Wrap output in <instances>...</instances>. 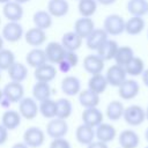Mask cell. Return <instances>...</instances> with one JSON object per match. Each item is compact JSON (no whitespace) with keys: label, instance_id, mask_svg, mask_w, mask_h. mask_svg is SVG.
I'll return each mask as SVG.
<instances>
[{"label":"cell","instance_id":"cell-1","mask_svg":"<svg viewBox=\"0 0 148 148\" xmlns=\"http://www.w3.org/2000/svg\"><path fill=\"white\" fill-rule=\"evenodd\" d=\"M123 118L130 126H140L146 120V111L142 106L138 104H132L124 110Z\"/></svg>","mask_w":148,"mask_h":148},{"label":"cell","instance_id":"cell-2","mask_svg":"<svg viewBox=\"0 0 148 148\" xmlns=\"http://www.w3.org/2000/svg\"><path fill=\"white\" fill-rule=\"evenodd\" d=\"M125 20L118 14H110L104 18L103 29L109 36H118L125 31Z\"/></svg>","mask_w":148,"mask_h":148},{"label":"cell","instance_id":"cell-3","mask_svg":"<svg viewBox=\"0 0 148 148\" xmlns=\"http://www.w3.org/2000/svg\"><path fill=\"white\" fill-rule=\"evenodd\" d=\"M45 141V133L37 126L28 127L23 133V142L29 148H39Z\"/></svg>","mask_w":148,"mask_h":148},{"label":"cell","instance_id":"cell-4","mask_svg":"<svg viewBox=\"0 0 148 148\" xmlns=\"http://www.w3.org/2000/svg\"><path fill=\"white\" fill-rule=\"evenodd\" d=\"M45 51V56H46V60L49 64L52 65H58L66 54V49L62 46L61 43L59 42H50L47 43V45L44 49Z\"/></svg>","mask_w":148,"mask_h":148},{"label":"cell","instance_id":"cell-5","mask_svg":"<svg viewBox=\"0 0 148 148\" xmlns=\"http://www.w3.org/2000/svg\"><path fill=\"white\" fill-rule=\"evenodd\" d=\"M18 112L22 118L27 120H32L39 113L37 101L34 97H23L18 102Z\"/></svg>","mask_w":148,"mask_h":148},{"label":"cell","instance_id":"cell-6","mask_svg":"<svg viewBox=\"0 0 148 148\" xmlns=\"http://www.w3.org/2000/svg\"><path fill=\"white\" fill-rule=\"evenodd\" d=\"M68 132V124L65 119L53 118L46 125V134L52 139L65 138Z\"/></svg>","mask_w":148,"mask_h":148},{"label":"cell","instance_id":"cell-7","mask_svg":"<svg viewBox=\"0 0 148 148\" xmlns=\"http://www.w3.org/2000/svg\"><path fill=\"white\" fill-rule=\"evenodd\" d=\"M1 36L5 40L9 43H15V42H18L24 36V30L18 22L8 21V23L2 28Z\"/></svg>","mask_w":148,"mask_h":148},{"label":"cell","instance_id":"cell-8","mask_svg":"<svg viewBox=\"0 0 148 148\" xmlns=\"http://www.w3.org/2000/svg\"><path fill=\"white\" fill-rule=\"evenodd\" d=\"M105 77H106L109 86L118 88L127 79V73L125 71V67L114 64L108 68V71L105 73Z\"/></svg>","mask_w":148,"mask_h":148},{"label":"cell","instance_id":"cell-9","mask_svg":"<svg viewBox=\"0 0 148 148\" xmlns=\"http://www.w3.org/2000/svg\"><path fill=\"white\" fill-rule=\"evenodd\" d=\"M140 91L139 83L133 79H126L118 87V95L124 101H131L138 96Z\"/></svg>","mask_w":148,"mask_h":148},{"label":"cell","instance_id":"cell-10","mask_svg":"<svg viewBox=\"0 0 148 148\" xmlns=\"http://www.w3.org/2000/svg\"><path fill=\"white\" fill-rule=\"evenodd\" d=\"M2 91L3 96L8 98L12 103H18L24 97V88L21 82L10 81L3 87Z\"/></svg>","mask_w":148,"mask_h":148},{"label":"cell","instance_id":"cell-11","mask_svg":"<svg viewBox=\"0 0 148 148\" xmlns=\"http://www.w3.org/2000/svg\"><path fill=\"white\" fill-rule=\"evenodd\" d=\"M104 60L96 53V54H88L83 59V68L90 75L99 74L104 69Z\"/></svg>","mask_w":148,"mask_h":148},{"label":"cell","instance_id":"cell-12","mask_svg":"<svg viewBox=\"0 0 148 148\" xmlns=\"http://www.w3.org/2000/svg\"><path fill=\"white\" fill-rule=\"evenodd\" d=\"M2 14L10 22H18L23 17L24 12H23V7L21 3L16 2L14 0H10L3 5Z\"/></svg>","mask_w":148,"mask_h":148},{"label":"cell","instance_id":"cell-13","mask_svg":"<svg viewBox=\"0 0 148 148\" xmlns=\"http://www.w3.org/2000/svg\"><path fill=\"white\" fill-rule=\"evenodd\" d=\"M106 39H109L106 31L103 28H95L94 31L86 38V45L89 50L97 51Z\"/></svg>","mask_w":148,"mask_h":148},{"label":"cell","instance_id":"cell-14","mask_svg":"<svg viewBox=\"0 0 148 148\" xmlns=\"http://www.w3.org/2000/svg\"><path fill=\"white\" fill-rule=\"evenodd\" d=\"M81 118H82V123L90 126V127H97L99 124L103 123V112L96 106V108H88V109H84L82 114H81Z\"/></svg>","mask_w":148,"mask_h":148},{"label":"cell","instance_id":"cell-15","mask_svg":"<svg viewBox=\"0 0 148 148\" xmlns=\"http://www.w3.org/2000/svg\"><path fill=\"white\" fill-rule=\"evenodd\" d=\"M95 29V22L91 17H83L81 16L74 22L73 31H75L82 39H86Z\"/></svg>","mask_w":148,"mask_h":148},{"label":"cell","instance_id":"cell-16","mask_svg":"<svg viewBox=\"0 0 148 148\" xmlns=\"http://www.w3.org/2000/svg\"><path fill=\"white\" fill-rule=\"evenodd\" d=\"M117 135V131L113 125L109 123H102L97 127H95V138L98 141L109 143L114 140Z\"/></svg>","mask_w":148,"mask_h":148},{"label":"cell","instance_id":"cell-17","mask_svg":"<svg viewBox=\"0 0 148 148\" xmlns=\"http://www.w3.org/2000/svg\"><path fill=\"white\" fill-rule=\"evenodd\" d=\"M24 39L27 44L34 47H39L46 42V32L39 28H30L24 32Z\"/></svg>","mask_w":148,"mask_h":148},{"label":"cell","instance_id":"cell-18","mask_svg":"<svg viewBox=\"0 0 148 148\" xmlns=\"http://www.w3.org/2000/svg\"><path fill=\"white\" fill-rule=\"evenodd\" d=\"M34 75H35L36 81L50 83L51 81H53L56 79V76H57V69H56V67L52 64L46 62V64H44V65L35 68Z\"/></svg>","mask_w":148,"mask_h":148},{"label":"cell","instance_id":"cell-19","mask_svg":"<svg viewBox=\"0 0 148 148\" xmlns=\"http://www.w3.org/2000/svg\"><path fill=\"white\" fill-rule=\"evenodd\" d=\"M61 90L66 96H75L81 91V81L74 75H67L61 81Z\"/></svg>","mask_w":148,"mask_h":148},{"label":"cell","instance_id":"cell-20","mask_svg":"<svg viewBox=\"0 0 148 148\" xmlns=\"http://www.w3.org/2000/svg\"><path fill=\"white\" fill-rule=\"evenodd\" d=\"M75 139L80 145L88 146L95 140V128L82 123L75 130Z\"/></svg>","mask_w":148,"mask_h":148},{"label":"cell","instance_id":"cell-21","mask_svg":"<svg viewBox=\"0 0 148 148\" xmlns=\"http://www.w3.org/2000/svg\"><path fill=\"white\" fill-rule=\"evenodd\" d=\"M118 142L121 148H138L140 138L133 130H124L118 135Z\"/></svg>","mask_w":148,"mask_h":148},{"label":"cell","instance_id":"cell-22","mask_svg":"<svg viewBox=\"0 0 148 148\" xmlns=\"http://www.w3.org/2000/svg\"><path fill=\"white\" fill-rule=\"evenodd\" d=\"M21 114L18 111L16 110H6L3 113H2V117H1V124L8 130V131H14L16 130L20 124H21Z\"/></svg>","mask_w":148,"mask_h":148},{"label":"cell","instance_id":"cell-23","mask_svg":"<svg viewBox=\"0 0 148 148\" xmlns=\"http://www.w3.org/2000/svg\"><path fill=\"white\" fill-rule=\"evenodd\" d=\"M25 61H27V64H28L30 67H34V68H37V67H39V66L46 64L47 60H46V56H45L44 49L34 47L32 50H30V51L27 53Z\"/></svg>","mask_w":148,"mask_h":148},{"label":"cell","instance_id":"cell-24","mask_svg":"<svg viewBox=\"0 0 148 148\" xmlns=\"http://www.w3.org/2000/svg\"><path fill=\"white\" fill-rule=\"evenodd\" d=\"M83 39L75 32V31H68L62 35L61 37V44L66 49V51H76L81 47Z\"/></svg>","mask_w":148,"mask_h":148},{"label":"cell","instance_id":"cell-25","mask_svg":"<svg viewBox=\"0 0 148 148\" xmlns=\"http://www.w3.org/2000/svg\"><path fill=\"white\" fill-rule=\"evenodd\" d=\"M69 10V3L67 0H49L47 12L52 17H62Z\"/></svg>","mask_w":148,"mask_h":148},{"label":"cell","instance_id":"cell-26","mask_svg":"<svg viewBox=\"0 0 148 148\" xmlns=\"http://www.w3.org/2000/svg\"><path fill=\"white\" fill-rule=\"evenodd\" d=\"M146 27V22L142 16H131L125 22V32L131 36L140 35Z\"/></svg>","mask_w":148,"mask_h":148},{"label":"cell","instance_id":"cell-27","mask_svg":"<svg viewBox=\"0 0 148 148\" xmlns=\"http://www.w3.org/2000/svg\"><path fill=\"white\" fill-rule=\"evenodd\" d=\"M118 47L119 45L114 39H106L96 52L104 61H109L114 58Z\"/></svg>","mask_w":148,"mask_h":148},{"label":"cell","instance_id":"cell-28","mask_svg":"<svg viewBox=\"0 0 148 148\" xmlns=\"http://www.w3.org/2000/svg\"><path fill=\"white\" fill-rule=\"evenodd\" d=\"M8 77L10 79V81H15V82H23L27 77H28V67L22 64V62H14L8 69Z\"/></svg>","mask_w":148,"mask_h":148},{"label":"cell","instance_id":"cell-29","mask_svg":"<svg viewBox=\"0 0 148 148\" xmlns=\"http://www.w3.org/2000/svg\"><path fill=\"white\" fill-rule=\"evenodd\" d=\"M108 86H109V83L106 81V77L102 73L94 74L88 80V89H90L91 91H94V92H96L98 95L103 94L106 90Z\"/></svg>","mask_w":148,"mask_h":148},{"label":"cell","instance_id":"cell-30","mask_svg":"<svg viewBox=\"0 0 148 148\" xmlns=\"http://www.w3.org/2000/svg\"><path fill=\"white\" fill-rule=\"evenodd\" d=\"M79 102L84 109L96 108L99 104V95L87 88L79 92Z\"/></svg>","mask_w":148,"mask_h":148},{"label":"cell","instance_id":"cell-31","mask_svg":"<svg viewBox=\"0 0 148 148\" xmlns=\"http://www.w3.org/2000/svg\"><path fill=\"white\" fill-rule=\"evenodd\" d=\"M32 21L36 28H39L42 30H47L52 27L53 18L52 15L47 10H37L34 13Z\"/></svg>","mask_w":148,"mask_h":148},{"label":"cell","instance_id":"cell-32","mask_svg":"<svg viewBox=\"0 0 148 148\" xmlns=\"http://www.w3.org/2000/svg\"><path fill=\"white\" fill-rule=\"evenodd\" d=\"M124 110H125V106H124V104L120 101H111L106 105L105 114H106V117H108L109 120L117 121L120 118H123Z\"/></svg>","mask_w":148,"mask_h":148},{"label":"cell","instance_id":"cell-33","mask_svg":"<svg viewBox=\"0 0 148 148\" xmlns=\"http://www.w3.org/2000/svg\"><path fill=\"white\" fill-rule=\"evenodd\" d=\"M134 57H135V56H134V51H133V49H132L131 46L125 45V46H119V47H118V50H117V52H116V56H114L113 60L116 61L117 65L125 67V66H126V65H127Z\"/></svg>","mask_w":148,"mask_h":148},{"label":"cell","instance_id":"cell-34","mask_svg":"<svg viewBox=\"0 0 148 148\" xmlns=\"http://www.w3.org/2000/svg\"><path fill=\"white\" fill-rule=\"evenodd\" d=\"M32 97L37 102H42V101H45L47 98H51V87H50V83L36 81V83L32 87Z\"/></svg>","mask_w":148,"mask_h":148},{"label":"cell","instance_id":"cell-35","mask_svg":"<svg viewBox=\"0 0 148 148\" xmlns=\"http://www.w3.org/2000/svg\"><path fill=\"white\" fill-rule=\"evenodd\" d=\"M127 10L132 16H145L148 12L147 0H128Z\"/></svg>","mask_w":148,"mask_h":148},{"label":"cell","instance_id":"cell-36","mask_svg":"<svg viewBox=\"0 0 148 148\" xmlns=\"http://www.w3.org/2000/svg\"><path fill=\"white\" fill-rule=\"evenodd\" d=\"M38 110H39V113L44 118L53 119L56 118V114H57V103L52 98H47L45 101L39 102Z\"/></svg>","mask_w":148,"mask_h":148},{"label":"cell","instance_id":"cell-37","mask_svg":"<svg viewBox=\"0 0 148 148\" xmlns=\"http://www.w3.org/2000/svg\"><path fill=\"white\" fill-rule=\"evenodd\" d=\"M56 103H57L56 118H60V119H65V120L67 118H69L73 112L72 102L68 98H59L58 101H56Z\"/></svg>","mask_w":148,"mask_h":148},{"label":"cell","instance_id":"cell-38","mask_svg":"<svg viewBox=\"0 0 148 148\" xmlns=\"http://www.w3.org/2000/svg\"><path fill=\"white\" fill-rule=\"evenodd\" d=\"M98 2L96 0H79L77 9L81 16L83 17H91L97 10Z\"/></svg>","mask_w":148,"mask_h":148},{"label":"cell","instance_id":"cell-39","mask_svg":"<svg viewBox=\"0 0 148 148\" xmlns=\"http://www.w3.org/2000/svg\"><path fill=\"white\" fill-rule=\"evenodd\" d=\"M145 69H146L145 68V61L139 57H134L125 66V71H126L127 75H131V76H139L142 74V72Z\"/></svg>","mask_w":148,"mask_h":148},{"label":"cell","instance_id":"cell-40","mask_svg":"<svg viewBox=\"0 0 148 148\" xmlns=\"http://www.w3.org/2000/svg\"><path fill=\"white\" fill-rule=\"evenodd\" d=\"M15 62V54L8 49L0 50V71H7Z\"/></svg>","mask_w":148,"mask_h":148},{"label":"cell","instance_id":"cell-41","mask_svg":"<svg viewBox=\"0 0 148 148\" xmlns=\"http://www.w3.org/2000/svg\"><path fill=\"white\" fill-rule=\"evenodd\" d=\"M49 148H72V146L67 139L58 138V139H52Z\"/></svg>","mask_w":148,"mask_h":148},{"label":"cell","instance_id":"cell-42","mask_svg":"<svg viewBox=\"0 0 148 148\" xmlns=\"http://www.w3.org/2000/svg\"><path fill=\"white\" fill-rule=\"evenodd\" d=\"M69 65L72 68L76 67V65L79 64V56L76 54L75 51H67L66 54H65V58H64Z\"/></svg>","mask_w":148,"mask_h":148},{"label":"cell","instance_id":"cell-43","mask_svg":"<svg viewBox=\"0 0 148 148\" xmlns=\"http://www.w3.org/2000/svg\"><path fill=\"white\" fill-rule=\"evenodd\" d=\"M8 132L9 131L2 124H0V146L5 145L7 142V140H8Z\"/></svg>","mask_w":148,"mask_h":148},{"label":"cell","instance_id":"cell-44","mask_svg":"<svg viewBox=\"0 0 148 148\" xmlns=\"http://www.w3.org/2000/svg\"><path fill=\"white\" fill-rule=\"evenodd\" d=\"M58 66H59V69H60L62 73H65V74H66V73H68V72L72 69L71 65H69V64H68V62H67L65 59H62V60H61V61L58 64Z\"/></svg>","mask_w":148,"mask_h":148},{"label":"cell","instance_id":"cell-45","mask_svg":"<svg viewBox=\"0 0 148 148\" xmlns=\"http://www.w3.org/2000/svg\"><path fill=\"white\" fill-rule=\"evenodd\" d=\"M87 148H109L108 147V143L105 142H102V141H98V140H94L91 143H89L87 146Z\"/></svg>","mask_w":148,"mask_h":148},{"label":"cell","instance_id":"cell-46","mask_svg":"<svg viewBox=\"0 0 148 148\" xmlns=\"http://www.w3.org/2000/svg\"><path fill=\"white\" fill-rule=\"evenodd\" d=\"M141 79H142V83H143L146 87H148V68H146V69L142 72Z\"/></svg>","mask_w":148,"mask_h":148},{"label":"cell","instance_id":"cell-47","mask_svg":"<svg viewBox=\"0 0 148 148\" xmlns=\"http://www.w3.org/2000/svg\"><path fill=\"white\" fill-rule=\"evenodd\" d=\"M10 104H12V102H10L8 98H6L5 96H3V97L1 98V101H0V105H1L2 108H5V109H8Z\"/></svg>","mask_w":148,"mask_h":148},{"label":"cell","instance_id":"cell-48","mask_svg":"<svg viewBox=\"0 0 148 148\" xmlns=\"http://www.w3.org/2000/svg\"><path fill=\"white\" fill-rule=\"evenodd\" d=\"M96 1L103 6H110V5H113L117 0H96Z\"/></svg>","mask_w":148,"mask_h":148},{"label":"cell","instance_id":"cell-49","mask_svg":"<svg viewBox=\"0 0 148 148\" xmlns=\"http://www.w3.org/2000/svg\"><path fill=\"white\" fill-rule=\"evenodd\" d=\"M12 148H29L24 142H16L12 146Z\"/></svg>","mask_w":148,"mask_h":148},{"label":"cell","instance_id":"cell-50","mask_svg":"<svg viewBox=\"0 0 148 148\" xmlns=\"http://www.w3.org/2000/svg\"><path fill=\"white\" fill-rule=\"evenodd\" d=\"M3 40H5V39H3V38H2V36L0 35V50H1V49H3Z\"/></svg>","mask_w":148,"mask_h":148},{"label":"cell","instance_id":"cell-51","mask_svg":"<svg viewBox=\"0 0 148 148\" xmlns=\"http://www.w3.org/2000/svg\"><path fill=\"white\" fill-rule=\"evenodd\" d=\"M14 1H16V2H18V3L23 5V3H25V2H29L30 0H14Z\"/></svg>","mask_w":148,"mask_h":148},{"label":"cell","instance_id":"cell-52","mask_svg":"<svg viewBox=\"0 0 148 148\" xmlns=\"http://www.w3.org/2000/svg\"><path fill=\"white\" fill-rule=\"evenodd\" d=\"M145 139H146V141L148 142V127H147L146 131H145Z\"/></svg>","mask_w":148,"mask_h":148},{"label":"cell","instance_id":"cell-53","mask_svg":"<svg viewBox=\"0 0 148 148\" xmlns=\"http://www.w3.org/2000/svg\"><path fill=\"white\" fill-rule=\"evenodd\" d=\"M145 111H146V119L148 120V105H147V108L145 109Z\"/></svg>","mask_w":148,"mask_h":148},{"label":"cell","instance_id":"cell-54","mask_svg":"<svg viewBox=\"0 0 148 148\" xmlns=\"http://www.w3.org/2000/svg\"><path fill=\"white\" fill-rule=\"evenodd\" d=\"M8 1H10V0H0V3H2V5H5V3H7Z\"/></svg>","mask_w":148,"mask_h":148},{"label":"cell","instance_id":"cell-55","mask_svg":"<svg viewBox=\"0 0 148 148\" xmlns=\"http://www.w3.org/2000/svg\"><path fill=\"white\" fill-rule=\"evenodd\" d=\"M2 97H3V91H2V89H0V101Z\"/></svg>","mask_w":148,"mask_h":148},{"label":"cell","instance_id":"cell-56","mask_svg":"<svg viewBox=\"0 0 148 148\" xmlns=\"http://www.w3.org/2000/svg\"><path fill=\"white\" fill-rule=\"evenodd\" d=\"M0 81H1V71H0Z\"/></svg>","mask_w":148,"mask_h":148},{"label":"cell","instance_id":"cell-57","mask_svg":"<svg viewBox=\"0 0 148 148\" xmlns=\"http://www.w3.org/2000/svg\"><path fill=\"white\" fill-rule=\"evenodd\" d=\"M145 148H148V146H146V147H145Z\"/></svg>","mask_w":148,"mask_h":148},{"label":"cell","instance_id":"cell-58","mask_svg":"<svg viewBox=\"0 0 148 148\" xmlns=\"http://www.w3.org/2000/svg\"><path fill=\"white\" fill-rule=\"evenodd\" d=\"M147 37H148V31H147Z\"/></svg>","mask_w":148,"mask_h":148},{"label":"cell","instance_id":"cell-59","mask_svg":"<svg viewBox=\"0 0 148 148\" xmlns=\"http://www.w3.org/2000/svg\"><path fill=\"white\" fill-rule=\"evenodd\" d=\"M0 23H1V20H0Z\"/></svg>","mask_w":148,"mask_h":148},{"label":"cell","instance_id":"cell-60","mask_svg":"<svg viewBox=\"0 0 148 148\" xmlns=\"http://www.w3.org/2000/svg\"><path fill=\"white\" fill-rule=\"evenodd\" d=\"M147 14H148V12H147Z\"/></svg>","mask_w":148,"mask_h":148},{"label":"cell","instance_id":"cell-61","mask_svg":"<svg viewBox=\"0 0 148 148\" xmlns=\"http://www.w3.org/2000/svg\"><path fill=\"white\" fill-rule=\"evenodd\" d=\"M77 1H79V0H77Z\"/></svg>","mask_w":148,"mask_h":148},{"label":"cell","instance_id":"cell-62","mask_svg":"<svg viewBox=\"0 0 148 148\" xmlns=\"http://www.w3.org/2000/svg\"><path fill=\"white\" fill-rule=\"evenodd\" d=\"M120 148H121V147H120Z\"/></svg>","mask_w":148,"mask_h":148}]
</instances>
